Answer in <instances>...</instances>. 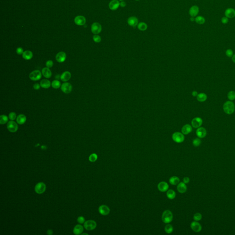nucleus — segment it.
<instances>
[{"instance_id": "f257e3e1", "label": "nucleus", "mask_w": 235, "mask_h": 235, "mask_svg": "<svg viewBox=\"0 0 235 235\" xmlns=\"http://www.w3.org/2000/svg\"><path fill=\"white\" fill-rule=\"evenodd\" d=\"M223 108L225 114H231L235 110V104L231 101H227L224 104Z\"/></svg>"}, {"instance_id": "f03ea898", "label": "nucleus", "mask_w": 235, "mask_h": 235, "mask_svg": "<svg viewBox=\"0 0 235 235\" xmlns=\"http://www.w3.org/2000/svg\"><path fill=\"white\" fill-rule=\"evenodd\" d=\"M173 215L172 213L169 210H166L163 213L162 219L166 224H169L172 221Z\"/></svg>"}, {"instance_id": "7ed1b4c3", "label": "nucleus", "mask_w": 235, "mask_h": 235, "mask_svg": "<svg viewBox=\"0 0 235 235\" xmlns=\"http://www.w3.org/2000/svg\"><path fill=\"white\" fill-rule=\"evenodd\" d=\"M172 139L176 143H181L184 141L185 136L183 133L176 132L174 133L172 135Z\"/></svg>"}, {"instance_id": "20e7f679", "label": "nucleus", "mask_w": 235, "mask_h": 235, "mask_svg": "<svg viewBox=\"0 0 235 235\" xmlns=\"http://www.w3.org/2000/svg\"><path fill=\"white\" fill-rule=\"evenodd\" d=\"M42 76V73L39 70L33 71L30 73L29 75L30 79L33 81H37L41 79Z\"/></svg>"}, {"instance_id": "39448f33", "label": "nucleus", "mask_w": 235, "mask_h": 235, "mask_svg": "<svg viewBox=\"0 0 235 235\" xmlns=\"http://www.w3.org/2000/svg\"><path fill=\"white\" fill-rule=\"evenodd\" d=\"M84 226L86 230H92L95 229L97 227V223L93 220H88L85 222Z\"/></svg>"}, {"instance_id": "423d86ee", "label": "nucleus", "mask_w": 235, "mask_h": 235, "mask_svg": "<svg viewBox=\"0 0 235 235\" xmlns=\"http://www.w3.org/2000/svg\"><path fill=\"white\" fill-rule=\"evenodd\" d=\"M61 89L63 93L65 94H69L72 92L73 87L71 84L66 82L61 85Z\"/></svg>"}, {"instance_id": "0eeeda50", "label": "nucleus", "mask_w": 235, "mask_h": 235, "mask_svg": "<svg viewBox=\"0 0 235 235\" xmlns=\"http://www.w3.org/2000/svg\"><path fill=\"white\" fill-rule=\"evenodd\" d=\"M7 128L8 130L11 132L14 133L16 132L18 130V125L15 122L11 120L8 122L7 124Z\"/></svg>"}, {"instance_id": "6e6552de", "label": "nucleus", "mask_w": 235, "mask_h": 235, "mask_svg": "<svg viewBox=\"0 0 235 235\" xmlns=\"http://www.w3.org/2000/svg\"><path fill=\"white\" fill-rule=\"evenodd\" d=\"M35 191L38 194H42L45 192L46 186L43 182H39L35 187Z\"/></svg>"}, {"instance_id": "1a4fd4ad", "label": "nucleus", "mask_w": 235, "mask_h": 235, "mask_svg": "<svg viewBox=\"0 0 235 235\" xmlns=\"http://www.w3.org/2000/svg\"><path fill=\"white\" fill-rule=\"evenodd\" d=\"M102 29V28L101 25L99 23H97V22L94 23L92 24V27H91L92 32L95 35H97L99 34L101 32Z\"/></svg>"}, {"instance_id": "9d476101", "label": "nucleus", "mask_w": 235, "mask_h": 235, "mask_svg": "<svg viewBox=\"0 0 235 235\" xmlns=\"http://www.w3.org/2000/svg\"><path fill=\"white\" fill-rule=\"evenodd\" d=\"M203 119L200 117H196L192 120V126L195 128L200 127L203 124Z\"/></svg>"}, {"instance_id": "9b49d317", "label": "nucleus", "mask_w": 235, "mask_h": 235, "mask_svg": "<svg viewBox=\"0 0 235 235\" xmlns=\"http://www.w3.org/2000/svg\"><path fill=\"white\" fill-rule=\"evenodd\" d=\"M191 228L195 232H199L202 228L200 223L196 221L192 222L191 224Z\"/></svg>"}, {"instance_id": "f8f14e48", "label": "nucleus", "mask_w": 235, "mask_h": 235, "mask_svg": "<svg viewBox=\"0 0 235 235\" xmlns=\"http://www.w3.org/2000/svg\"><path fill=\"white\" fill-rule=\"evenodd\" d=\"M98 210L100 213L103 215H107L110 213V208H109L108 206L105 205H102L100 206L98 208Z\"/></svg>"}, {"instance_id": "ddd939ff", "label": "nucleus", "mask_w": 235, "mask_h": 235, "mask_svg": "<svg viewBox=\"0 0 235 235\" xmlns=\"http://www.w3.org/2000/svg\"><path fill=\"white\" fill-rule=\"evenodd\" d=\"M66 59V54L63 51H60L57 53L56 56V59L58 62H64Z\"/></svg>"}, {"instance_id": "4468645a", "label": "nucleus", "mask_w": 235, "mask_h": 235, "mask_svg": "<svg viewBox=\"0 0 235 235\" xmlns=\"http://www.w3.org/2000/svg\"><path fill=\"white\" fill-rule=\"evenodd\" d=\"M196 134L199 138H204L207 135V130L203 127H199L196 130Z\"/></svg>"}, {"instance_id": "2eb2a0df", "label": "nucleus", "mask_w": 235, "mask_h": 235, "mask_svg": "<svg viewBox=\"0 0 235 235\" xmlns=\"http://www.w3.org/2000/svg\"><path fill=\"white\" fill-rule=\"evenodd\" d=\"M169 185L167 182L165 181H162L160 182L158 185V188L159 190L161 192H165L169 189Z\"/></svg>"}, {"instance_id": "dca6fc26", "label": "nucleus", "mask_w": 235, "mask_h": 235, "mask_svg": "<svg viewBox=\"0 0 235 235\" xmlns=\"http://www.w3.org/2000/svg\"><path fill=\"white\" fill-rule=\"evenodd\" d=\"M225 16L228 19H232L235 17V10L232 8H227L224 12Z\"/></svg>"}, {"instance_id": "f3484780", "label": "nucleus", "mask_w": 235, "mask_h": 235, "mask_svg": "<svg viewBox=\"0 0 235 235\" xmlns=\"http://www.w3.org/2000/svg\"><path fill=\"white\" fill-rule=\"evenodd\" d=\"M199 9L197 6H193L189 10V14L192 17L197 16L199 13Z\"/></svg>"}, {"instance_id": "a211bd4d", "label": "nucleus", "mask_w": 235, "mask_h": 235, "mask_svg": "<svg viewBox=\"0 0 235 235\" xmlns=\"http://www.w3.org/2000/svg\"><path fill=\"white\" fill-rule=\"evenodd\" d=\"M120 3L118 0H112L109 4V8L111 10H116L119 8Z\"/></svg>"}, {"instance_id": "6ab92c4d", "label": "nucleus", "mask_w": 235, "mask_h": 235, "mask_svg": "<svg viewBox=\"0 0 235 235\" xmlns=\"http://www.w3.org/2000/svg\"><path fill=\"white\" fill-rule=\"evenodd\" d=\"M86 22V18L82 16H78L76 17L74 19V22L76 24L78 25H83L85 24Z\"/></svg>"}, {"instance_id": "aec40b11", "label": "nucleus", "mask_w": 235, "mask_h": 235, "mask_svg": "<svg viewBox=\"0 0 235 235\" xmlns=\"http://www.w3.org/2000/svg\"><path fill=\"white\" fill-rule=\"evenodd\" d=\"M128 24L131 27H135L138 25V20L135 17H130L128 19Z\"/></svg>"}, {"instance_id": "412c9836", "label": "nucleus", "mask_w": 235, "mask_h": 235, "mask_svg": "<svg viewBox=\"0 0 235 235\" xmlns=\"http://www.w3.org/2000/svg\"><path fill=\"white\" fill-rule=\"evenodd\" d=\"M71 77V74L69 71H65L62 73L60 76V79L61 81L63 82H67L68 81Z\"/></svg>"}, {"instance_id": "4be33fe9", "label": "nucleus", "mask_w": 235, "mask_h": 235, "mask_svg": "<svg viewBox=\"0 0 235 235\" xmlns=\"http://www.w3.org/2000/svg\"><path fill=\"white\" fill-rule=\"evenodd\" d=\"M192 128L191 125L189 124H185L181 129V132L184 135H188L191 132Z\"/></svg>"}, {"instance_id": "5701e85b", "label": "nucleus", "mask_w": 235, "mask_h": 235, "mask_svg": "<svg viewBox=\"0 0 235 235\" xmlns=\"http://www.w3.org/2000/svg\"><path fill=\"white\" fill-rule=\"evenodd\" d=\"M177 190L180 193H185L187 191V186L183 182H180L177 185Z\"/></svg>"}, {"instance_id": "b1692460", "label": "nucleus", "mask_w": 235, "mask_h": 235, "mask_svg": "<svg viewBox=\"0 0 235 235\" xmlns=\"http://www.w3.org/2000/svg\"><path fill=\"white\" fill-rule=\"evenodd\" d=\"M42 74L46 78L49 79L51 77L52 73L51 71L47 67L44 68L42 69Z\"/></svg>"}, {"instance_id": "393cba45", "label": "nucleus", "mask_w": 235, "mask_h": 235, "mask_svg": "<svg viewBox=\"0 0 235 235\" xmlns=\"http://www.w3.org/2000/svg\"><path fill=\"white\" fill-rule=\"evenodd\" d=\"M84 230V228L81 224H77L74 228L73 232L76 235L81 234Z\"/></svg>"}, {"instance_id": "a878e982", "label": "nucleus", "mask_w": 235, "mask_h": 235, "mask_svg": "<svg viewBox=\"0 0 235 235\" xmlns=\"http://www.w3.org/2000/svg\"><path fill=\"white\" fill-rule=\"evenodd\" d=\"M16 120L18 124H24L26 121V117L23 114H20L17 117Z\"/></svg>"}, {"instance_id": "bb28decb", "label": "nucleus", "mask_w": 235, "mask_h": 235, "mask_svg": "<svg viewBox=\"0 0 235 235\" xmlns=\"http://www.w3.org/2000/svg\"><path fill=\"white\" fill-rule=\"evenodd\" d=\"M51 83L48 80L44 79L41 81V87L44 89H48L51 86Z\"/></svg>"}, {"instance_id": "cd10ccee", "label": "nucleus", "mask_w": 235, "mask_h": 235, "mask_svg": "<svg viewBox=\"0 0 235 235\" xmlns=\"http://www.w3.org/2000/svg\"><path fill=\"white\" fill-rule=\"evenodd\" d=\"M22 56L23 58L24 59L29 60L32 58L33 54L32 51L27 50L24 52L23 54L22 55Z\"/></svg>"}, {"instance_id": "c85d7f7f", "label": "nucleus", "mask_w": 235, "mask_h": 235, "mask_svg": "<svg viewBox=\"0 0 235 235\" xmlns=\"http://www.w3.org/2000/svg\"><path fill=\"white\" fill-rule=\"evenodd\" d=\"M197 99L200 102H204L207 99V96L204 93H200L197 95Z\"/></svg>"}, {"instance_id": "c756f323", "label": "nucleus", "mask_w": 235, "mask_h": 235, "mask_svg": "<svg viewBox=\"0 0 235 235\" xmlns=\"http://www.w3.org/2000/svg\"><path fill=\"white\" fill-rule=\"evenodd\" d=\"M180 179L176 176H174L171 177L169 180V182L170 184L172 185H178L180 183Z\"/></svg>"}, {"instance_id": "7c9ffc66", "label": "nucleus", "mask_w": 235, "mask_h": 235, "mask_svg": "<svg viewBox=\"0 0 235 235\" xmlns=\"http://www.w3.org/2000/svg\"><path fill=\"white\" fill-rule=\"evenodd\" d=\"M176 196V192L173 190H169L167 192V197L170 199L172 200L174 199Z\"/></svg>"}, {"instance_id": "2f4dec72", "label": "nucleus", "mask_w": 235, "mask_h": 235, "mask_svg": "<svg viewBox=\"0 0 235 235\" xmlns=\"http://www.w3.org/2000/svg\"><path fill=\"white\" fill-rule=\"evenodd\" d=\"M195 21L198 24H203L205 22V19L203 17L198 16L195 18Z\"/></svg>"}, {"instance_id": "473e14b6", "label": "nucleus", "mask_w": 235, "mask_h": 235, "mask_svg": "<svg viewBox=\"0 0 235 235\" xmlns=\"http://www.w3.org/2000/svg\"><path fill=\"white\" fill-rule=\"evenodd\" d=\"M138 29L141 31H145L147 29V25L144 22H141L138 24Z\"/></svg>"}, {"instance_id": "72a5a7b5", "label": "nucleus", "mask_w": 235, "mask_h": 235, "mask_svg": "<svg viewBox=\"0 0 235 235\" xmlns=\"http://www.w3.org/2000/svg\"><path fill=\"white\" fill-rule=\"evenodd\" d=\"M61 85L60 82L58 80H54L51 83V87L56 89H58L60 87H61Z\"/></svg>"}, {"instance_id": "f704fd0d", "label": "nucleus", "mask_w": 235, "mask_h": 235, "mask_svg": "<svg viewBox=\"0 0 235 235\" xmlns=\"http://www.w3.org/2000/svg\"><path fill=\"white\" fill-rule=\"evenodd\" d=\"M8 120V118L6 115H2L0 116V124H6Z\"/></svg>"}, {"instance_id": "c9c22d12", "label": "nucleus", "mask_w": 235, "mask_h": 235, "mask_svg": "<svg viewBox=\"0 0 235 235\" xmlns=\"http://www.w3.org/2000/svg\"><path fill=\"white\" fill-rule=\"evenodd\" d=\"M227 97L229 100L232 101L235 99V92L234 91H231L228 93Z\"/></svg>"}, {"instance_id": "e433bc0d", "label": "nucleus", "mask_w": 235, "mask_h": 235, "mask_svg": "<svg viewBox=\"0 0 235 235\" xmlns=\"http://www.w3.org/2000/svg\"><path fill=\"white\" fill-rule=\"evenodd\" d=\"M165 231L168 234H170L173 232V227L171 224H168L165 227Z\"/></svg>"}, {"instance_id": "4c0bfd02", "label": "nucleus", "mask_w": 235, "mask_h": 235, "mask_svg": "<svg viewBox=\"0 0 235 235\" xmlns=\"http://www.w3.org/2000/svg\"><path fill=\"white\" fill-rule=\"evenodd\" d=\"M192 143H193V146H195V147H197V146H200V144L201 143V140L199 138H196V139H195L193 140Z\"/></svg>"}, {"instance_id": "58836bf2", "label": "nucleus", "mask_w": 235, "mask_h": 235, "mask_svg": "<svg viewBox=\"0 0 235 235\" xmlns=\"http://www.w3.org/2000/svg\"><path fill=\"white\" fill-rule=\"evenodd\" d=\"M202 218V214L198 213H195L193 216V219L195 221H200Z\"/></svg>"}, {"instance_id": "ea45409f", "label": "nucleus", "mask_w": 235, "mask_h": 235, "mask_svg": "<svg viewBox=\"0 0 235 235\" xmlns=\"http://www.w3.org/2000/svg\"><path fill=\"white\" fill-rule=\"evenodd\" d=\"M97 155L96 153H92L89 157V160L92 162H94L97 160Z\"/></svg>"}, {"instance_id": "a19ab883", "label": "nucleus", "mask_w": 235, "mask_h": 235, "mask_svg": "<svg viewBox=\"0 0 235 235\" xmlns=\"http://www.w3.org/2000/svg\"><path fill=\"white\" fill-rule=\"evenodd\" d=\"M8 118L11 120L14 121L17 118L16 114L14 112H11L10 114H9Z\"/></svg>"}, {"instance_id": "79ce46f5", "label": "nucleus", "mask_w": 235, "mask_h": 235, "mask_svg": "<svg viewBox=\"0 0 235 235\" xmlns=\"http://www.w3.org/2000/svg\"><path fill=\"white\" fill-rule=\"evenodd\" d=\"M225 54L227 57H231L233 55V51L232 50L230 49H228L226 51Z\"/></svg>"}, {"instance_id": "37998d69", "label": "nucleus", "mask_w": 235, "mask_h": 235, "mask_svg": "<svg viewBox=\"0 0 235 235\" xmlns=\"http://www.w3.org/2000/svg\"><path fill=\"white\" fill-rule=\"evenodd\" d=\"M93 39L95 42L99 43L101 41V38L99 35H94L93 36Z\"/></svg>"}, {"instance_id": "c03bdc74", "label": "nucleus", "mask_w": 235, "mask_h": 235, "mask_svg": "<svg viewBox=\"0 0 235 235\" xmlns=\"http://www.w3.org/2000/svg\"><path fill=\"white\" fill-rule=\"evenodd\" d=\"M46 67H47V68H51L53 65V62L52 60H48L46 62Z\"/></svg>"}, {"instance_id": "a18cd8bd", "label": "nucleus", "mask_w": 235, "mask_h": 235, "mask_svg": "<svg viewBox=\"0 0 235 235\" xmlns=\"http://www.w3.org/2000/svg\"><path fill=\"white\" fill-rule=\"evenodd\" d=\"M221 21L223 24H226L229 22V19L226 17H223L222 18Z\"/></svg>"}, {"instance_id": "49530a36", "label": "nucleus", "mask_w": 235, "mask_h": 235, "mask_svg": "<svg viewBox=\"0 0 235 235\" xmlns=\"http://www.w3.org/2000/svg\"><path fill=\"white\" fill-rule=\"evenodd\" d=\"M85 219L83 216H80L77 219V221L80 224H83L85 222Z\"/></svg>"}, {"instance_id": "de8ad7c7", "label": "nucleus", "mask_w": 235, "mask_h": 235, "mask_svg": "<svg viewBox=\"0 0 235 235\" xmlns=\"http://www.w3.org/2000/svg\"><path fill=\"white\" fill-rule=\"evenodd\" d=\"M24 50L22 48V47H18L17 49L16 52L18 55H23L24 53Z\"/></svg>"}, {"instance_id": "09e8293b", "label": "nucleus", "mask_w": 235, "mask_h": 235, "mask_svg": "<svg viewBox=\"0 0 235 235\" xmlns=\"http://www.w3.org/2000/svg\"><path fill=\"white\" fill-rule=\"evenodd\" d=\"M40 87H41V85L38 84V83H35V84H34V86H33V87H34V89L36 90H38L40 89Z\"/></svg>"}, {"instance_id": "8fccbe9b", "label": "nucleus", "mask_w": 235, "mask_h": 235, "mask_svg": "<svg viewBox=\"0 0 235 235\" xmlns=\"http://www.w3.org/2000/svg\"><path fill=\"white\" fill-rule=\"evenodd\" d=\"M183 182L185 183V184H187V183H189V181H190V179L188 177H185L183 179Z\"/></svg>"}, {"instance_id": "3c124183", "label": "nucleus", "mask_w": 235, "mask_h": 235, "mask_svg": "<svg viewBox=\"0 0 235 235\" xmlns=\"http://www.w3.org/2000/svg\"><path fill=\"white\" fill-rule=\"evenodd\" d=\"M120 6L122 8H124L126 6V4L125 2H124L123 1V2H121V3H120Z\"/></svg>"}, {"instance_id": "603ef678", "label": "nucleus", "mask_w": 235, "mask_h": 235, "mask_svg": "<svg viewBox=\"0 0 235 235\" xmlns=\"http://www.w3.org/2000/svg\"><path fill=\"white\" fill-rule=\"evenodd\" d=\"M198 94V93H197V92L196 91H193V92H192V95L193 97H197V95Z\"/></svg>"}, {"instance_id": "864d4df0", "label": "nucleus", "mask_w": 235, "mask_h": 235, "mask_svg": "<svg viewBox=\"0 0 235 235\" xmlns=\"http://www.w3.org/2000/svg\"><path fill=\"white\" fill-rule=\"evenodd\" d=\"M47 234L48 235H51L53 234V231L51 230H49L47 231Z\"/></svg>"}, {"instance_id": "5fc2aeb1", "label": "nucleus", "mask_w": 235, "mask_h": 235, "mask_svg": "<svg viewBox=\"0 0 235 235\" xmlns=\"http://www.w3.org/2000/svg\"><path fill=\"white\" fill-rule=\"evenodd\" d=\"M232 60L233 62L235 63V54L233 55V56L232 57Z\"/></svg>"}, {"instance_id": "6e6d98bb", "label": "nucleus", "mask_w": 235, "mask_h": 235, "mask_svg": "<svg viewBox=\"0 0 235 235\" xmlns=\"http://www.w3.org/2000/svg\"><path fill=\"white\" fill-rule=\"evenodd\" d=\"M194 17H192V18H190V20H191V21H192V22H193V21H195V19H194Z\"/></svg>"}, {"instance_id": "4d7b16f0", "label": "nucleus", "mask_w": 235, "mask_h": 235, "mask_svg": "<svg viewBox=\"0 0 235 235\" xmlns=\"http://www.w3.org/2000/svg\"><path fill=\"white\" fill-rule=\"evenodd\" d=\"M82 235H88V234H86V233H83V234H82Z\"/></svg>"}, {"instance_id": "13d9d810", "label": "nucleus", "mask_w": 235, "mask_h": 235, "mask_svg": "<svg viewBox=\"0 0 235 235\" xmlns=\"http://www.w3.org/2000/svg\"><path fill=\"white\" fill-rule=\"evenodd\" d=\"M119 1H123V0H119Z\"/></svg>"}, {"instance_id": "bf43d9fd", "label": "nucleus", "mask_w": 235, "mask_h": 235, "mask_svg": "<svg viewBox=\"0 0 235 235\" xmlns=\"http://www.w3.org/2000/svg\"><path fill=\"white\" fill-rule=\"evenodd\" d=\"M194 1H197V0H194Z\"/></svg>"}, {"instance_id": "052dcab7", "label": "nucleus", "mask_w": 235, "mask_h": 235, "mask_svg": "<svg viewBox=\"0 0 235 235\" xmlns=\"http://www.w3.org/2000/svg\"><path fill=\"white\" fill-rule=\"evenodd\" d=\"M136 1H139V0H136Z\"/></svg>"}]
</instances>
